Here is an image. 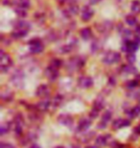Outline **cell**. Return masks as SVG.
I'll return each mask as SVG.
<instances>
[{
	"label": "cell",
	"mask_w": 140,
	"mask_h": 148,
	"mask_svg": "<svg viewBox=\"0 0 140 148\" xmlns=\"http://www.w3.org/2000/svg\"><path fill=\"white\" fill-rule=\"evenodd\" d=\"M137 100H138V101L140 102V93H139L138 95H137Z\"/></svg>",
	"instance_id": "obj_38"
},
{
	"label": "cell",
	"mask_w": 140,
	"mask_h": 148,
	"mask_svg": "<svg viewBox=\"0 0 140 148\" xmlns=\"http://www.w3.org/2000/svg\"><path fill=\"white\" fill-rule=\"evenodd\" d=\"M111 117H112L111 112L107 111L106 112H104L103 115H102V120H101V122L99 123V125H98L99 129H105L106 125L108 124L109 121L111 119Z\"/></svg>",
	"instance_id": "obj_11"
},
{
	"label": "cell",
	"mask_w": 140,
	"mask_h": 148,
	"mask_svg": "<svg viewBox=\"0 0 140 148\" xmlns=\"http://www.w3.org/2000/svg\"><path fill=\"white\" fill-rule=\"evenodd\" d=\"M36 107H37L38 111H40V112H46L49 109V107H50V102L48 101V100H41V101H40V102L38 103Z\"/></svg>",
	"instance_id": "obj_15"
},
{
	"label": "cell",
	"mask_w": 140,
	"mask_h": 148,
	"mask_svg": "<svg viewBox=\"0 0 140 148\" xmlns=\"http://www.w3.org/2000/svg\"><path fill=\"white\" fill-rule=\"evenodd\" d=\"M23 124H24L23 116L20 114H16V116L14 117V132H16L17 135H21Z\"/></svg>",
	"instance_id": "obj_5"
},
{
	"label": "cell",
	"mask_w": 140,
	"mask_h": 148,
	"mask_svg": "<svg viewBox=\"0 0 140 148\" xmlns=\"http://www.w3.org/2000/svg\"><path fill=\"white\" fill-rule=\"evenodd\" d=\"M92 16H93V11L88 6H85L82 11V19L84 21H88Z\"/></svg>",
	"instance_id": "obj_14"
},
{
	"label": "cell",
	"mask_w": 140,
	"mask_h": 148,
	"mask_svg": "<svg viewBox=\"0 0 140 148\" xmlns=\"http://www.w3.org/2000/svg\"><path fill=\"white\" fill-rule=\"evenodd\" d=\"M85 148H98L97 146H93V145H88V146H86Z\"/></svg>",
	"instance_id": "obj_35"
},
{
	"label": "cell",
	"mask_w": 140,
	"mask_h": 148,
	"mask_svg": "<svg viewBox=\"0 0 140 148\" xmlns=\"http://www.w3.org/2000/svg\"><path fill=\"white\" fill-rule=\"evenodd\" d=\"M58 121L61 124L64 126H67L69 127L73 124V117L71 116L69 114H59V117H58Z\"/></svg>",
	"instance_id": "obj_8"
},
{
	"label": "cell",
	"mask_w": 140,
	"mask_h": 148,
	"mask_svg": "<svg viewBox=\"0 0 140 148\" xmlns=\"http://www.w3.org/2000/svg\"><path fill=\"white\" fill-rule=\"evenodd\" d=\"M139 114H140V105H136L135 107H133L132 110H130L129 112V115L132 118L138 116Z\"/></svg>",
	"instance_id": "obj_19"
},
{
	"label": "cell",
	"mask_w": 140,
	"mask_h": 148,
	"mask_svg": "<svg viewBox=\"0 0 140 148\" xmlns=\"http://www.w3.org/2000/svg\"><path fill=\"white\" fill-rule=\"evenodd\" d=\"M136 32H137V33H139V34H140V25L138 26L137 28H136Z\"/></svg>",
	"instance_id": "obj_36"
},
{
	"label": "cell",
	"mask_w": 140,
	"mask_h": 148,
	"mask_svg": "<svg viewBox=\"0 0 140 148\" xmlns=\"http://www.w3.org/2000/svg\"><path fill=\"white\" fill-rule=\"evenodd\" d=\"M45 76L50 80V81H55L59 76V70L55 69V67L49 66L45 69Z\"/></svg>",
	"instance_id": "obj_9"
},
{
	"label": "cell",
	"mask_w": 140,
	"mask_h": 148,
	"mask_svg": "<svg viewBox=\"0 0 140 148\" xmlns=\"http://www.w3.org/2000/svg\"><path fill=\"white\" fill-rule=\"evenodd\" d=\"M103 108H104V103H103L102 100H100V99L95 100L94 103H93V107H92V109L100 112V111L103 110Z\"/></svg>",
	"instance_id": "obj_20"
},
{
	"label": "cell",
	"mask_w": 140,
	"mask_h": 148,
	"mask_svg": "<svg viewBox=\"0 0 140 148\" xmlns=\"http://www.w3.org/2000/svg\"><path fill=\"white\" fill-rule=\"evenodd\" d=\"M9 130H10V124L2 123L1 126H0V134L4 135V134H6V133L9 132Z\"/></svg>",
	"instance_id": "obj_24"
},
{
	"label": "cell",
	"mask_w": 140,
	"mask_h": 148,
	"mask_svg": "<svg viewBox=\"0 0 140 148\" xmlns=\"http://www.w3.org/2000/svg\"><path fill=\"white\" fill-rule=\"evenodd\" d=\"M126 22L130 26H135L136 23H137V19H136V17L133 16H128L126 17Z\"/></svg>",
	"instance_id": "obj_23"
},
{
	"label": "cell",
	"mask_w": 140,
	"mask_h": 148,
	"mask_svg": "<svg viewBox=\"0 0 140 148\" xmlns=\"http://www.w3.org/2000/svg\"><path fill=\"white\" fill-rule=\"evenodd\" d=\"M36 94L38 97H41V98H45V97L49 96L50 94V90L47 85H40V87L37 88V91H36Z\"/></svg>",
	"instance_id": "obj_10"
},
{
	"label": "cell",
	"mask_w": 140,
	"mask_h": 148,
	"mask_svg": "<svg viewBox=\"0 0 140 148\" xmlns=\"http://www.w3.org/2000/svg\"><path fill=\"white\" fill-rule=\"evenodd\" d=\"M0 148H16L12 143H0Z\"/></svg>",
	"instance_id": "obj_30"
},
{
	"label": "cell",
	"mask_w": 140,
	"mask_h": 148,
	"mask_svg": "<svg viewBox=\"0 0 140 148\" xmlns=\"http://www.w3.org/2000/svg\"><path fill=\"white\" fill-rule=\"evenodd\" d=\"M122 70L127 74H132V73H135V71H136L135 67L132 66V64H129V66H122Z\"/></svg>",
	"instance_id": "obj_22"
},
{
	"label": "cell",
	"mask_w": 140,
	"mask_h": 148,
	"mask_svg": "<svg viewBox=\"0 0 140 148\" xmlns=\"http://www.w3.org/2000/svg\"><path fill=\"white\" fill-rule=\"evenodd\" d=\"M94 134H95L94 132H90V133H88V134L85 135L84 138H83V141H85V143H86V141H89L92 138H93V135Z\"/></svg>",
	"instance_id": "obj_29"
},
{
	"label": "cell",
	"mask_w": 140,
	"mask_h": 148,
	"mask_svg": "<svg viewBox=\"0 0 140 148\" xmlns=\"http://www.w3.org/2000/svg\"><path fill=\"white\" fill-rule=\"evenodd\" d=\"M78 85L82 88H89L93 85V80L88 76H82L78 80Z\"/></svg>",
	"instance_id": "obj_7"
},
{
	"label": "cell",
	"mask_w": 140,
	"mask_h": 148,
	"mask_svg": "<svg viewBox=\"0 0 140 148\" xmlns=\"http://www.w3.org/2000/svg\"><path fill=\"white\" fill-rule=\"evenodd\" d=\"M62 100H64V96L62 95H57L56 97H54V100H53V104H54L55 106H59L61 104Z\"/></svg>",
	"instance_id": "obj_27"
},
{
	"label": "cell",
	"mask_w": 140,
	"mask_h": 148,
	"mask_svg": "<svg viewBox=\"0 0 140 148\" xmlns=\"http://www.w3.org/2000/svg\"><path fill=\"white\" fill-rule=\"evenodd\" d=\"M111 146V148H123V145L120 143H118V141H113Z\"/></svg>",
	"instance_id": "obj_31"
},
{
	"label": "cell",
	"mask_w": 140,
	"mask_h": 148,
	"mask_svg": "<svg viewBox=\"0 0 140 148\" xmlns=\"http://www.w3.org/2000/svg\"><path fill=\"white\" fill-rule=\"evenodd\" d=\"M81 37L84 38L85 40H89L91 37H92V32H91V29L86 27V28H84L82 29L81 31Z\"/></svg>",
	"instance_id": "obj_17"
},
{
	"label": "cell",
	"mask_w": 140,
	"mask_h": 148,
	"mask_svg": "<svg viewBox=\"0 0 140 148\" xmlns=\"http://www.w3.org/2000/svg\"><path fill=\"white\" fill-rule=\"evenodd\" d=\"M55 148H64V146H56Z\"/></svg>",
	"instance_id": "obj_39"
},
{
	"label": "cell",
	"mask_w": 140,
	"mask_h": 148,
	"mask_svg": "<svg viewBox=\"0 0 140 148\" xmlns=\"http://www.w3.org/2000/svg\"><path fill=\"white\" fill-rule=\"evenodd\" d=\"M130 9L135 14H138L140 13V2L138 0H135V1L132 2V5H130Z\"/></svg>",
	"instance_id": "obj_21"
},
{
	"label": "cell",
	"mask_w": 140,
	"mask_h": 148,
	"mask_svg": "<svg viewBox=\"0 0 140 148\" xmlns=\"http://www.w3.org/2000/svg\"><path fill=\"white\" fill-rule=\"evenodd\" d=\"M101 0H89V2H90V4L94 5V4H97V3H99Z\"/></svg>",
	"instance_id": "obj_33"
},
{
	"label": "cell",
	"mask_w": 140,
	"mask_h": 148,
	"mask_svg": "<svg viewBox=\"0 0 140 148\" xmlns=\"http://www.w3.org/2000/svg\"><path fill=\"white\" fill-rule=\"evenodd\" d=\"M139 48V45L135 40H124V43L122 45V50L127 53H135Z\"/></svg>",
	"instance_id": "obj_4"
},
{
	"label": "cell",
	"mask_w": 140,
	"mask_h": 148,
	"mask_svg": "<svg viewBox=\"0 0 140 148\" xmlns=\"http://www.w3.org/2000/svg\"><path fill=\"white\" fill-rule=\"evenodd\" d=\"M139 86V82L137 80H132V81H129L127 83V88L129 90H132V88H135V87Z\"/></svg>",
	"instance_id": "obj_25"
},
{
	"label": "cell",
	"mask_w": 140,
	"mask_h": 148,
	"mask_svg": "<svg viewBox=\"0 0 140 148\" xmlns=\"http://www.w3.org/2000/svg\"><path fill=\"white\" fill-rule=\"evenodd\" d=\"M91 125V120H89L88 118H82L80 119L78 123V130L81 132H84L85 130H87Z\"/></svg>",
	"instance_id": "obj_13"
},
{
	"label": "cell",
	"mask_w": 140,
	"mask_h": 148,
	"mask_svg": "<svg viewBox=\"0 0 140 148\" xmlns=\"http://www.w3.org/2000/svg\"><path fill=\"white\" fill-rule=\"evenodd\" d=\"M111 140V135H101L96 138V143L100 146H106Z\"/></svg>",
	"instance_id": "obj_12"
},
{
	"label": "cell",
	"mask_w": 140,
	"mask_h": 148,
	"mask_svg": "<svg viewBox=\"0 0 140 148\" xmlns=\"http://www.w3.org/2000/svg\"><path fill=\"white\" fill-rule=\"evenodd\" d=\"M130 125V121L128 119H124V118H118L115 119L112 122V128L114 130H119L125 127H128Z\"/></svg>",
	"instance_id": "obj_6"
},
{
	"label": "cell",
	"mask_w": 140,
	"mask_h": 148,
	"mask_svg": "<svg viewBox=\"0 0 140 148\" xmlns=\"http://www.w3.org/2000/svg\"><path fill=\"white\" fill-rule=\"evenodd\" d=\"M61 64H62V62L61 60H59V59H54V60H52L50 66L55 67V69H59V67L61 66Z\"/></svg>",
	"instance_id": "obj_26"
},
{
	"label": "cell",
	"mask_w": 140,
	"mask_h": 148,
	"mask_svg": "<svg viewBox=\"0 0 140 148\" xmlns=\"http://www.w3.org/2000/svg\"><path fill=\"white\" fill-rule=\"evenodd\" d=\"M1 99L4 100V101H11L13 99V92L10 91L9 90H2L1 92Z\"/></svg>",
	"instance_id": "obj_18"
},
{
	"label": "cell",
	"mask_w": 140,
	"mask_h": 148,
	"mask_svg": "<svg viewBox=\"0 0 140 148\" xmlns=\"http://www.w3.org/2000/svg\"><path fill=\"white\" fill-rule=\"evenodd\" d=\"M120 60H121V55L118 52L115 51H109L108 53H106L103 58V62L106 64H117L118 62H120Z\"/></svg>",
	"instance_id": "obj_2"
},
{
	"label": "cell",
	"mask_w": 140,
	"mask_h": 148,
	"mask_svg": "<svg viewBox=\"0 0 140 148\" xmlns=\"http://www.w3.org/2000/svg\"><path fill=\"white\" fill-rule=\"evenodd\" d=\"M135 40V42L137 43L138 45L140 46V37H135V40Z\"/></svg>",
	"instance_id": "obj_34"
},
{
	"label": "cell",
	"mask_w": 140,
	"mask_h": 148,
	"mask_svg": "<svg viewBox=\"0 0 140 148\" xmlns=\"http://www.w3.org/2000/svg\"><path fill=\"white\" fill-rule=\"evenodd\" d=\"M12 64H13V61H12L10 55H8L7 53L1 50V54H0V69H1V71H7L12 66Z\"/></svg>",
	"instance_id": "obj_1"
},
{
	"label": "cell",
	"mask_w": 140,
	"mask_h": 148,
	"mask_svg": "<svg viewBox=\"0 0 140 148\" xmlns=\"http://www.w3.org/2000/svg\"><path fill=\"white\" fill-rule=\"evenodd\" d=\"M30 148H40V147H38V145H33V146H31Z\"/></svg>",
	"instance_id": "obj_37"
},
{
	"label": "cell",
	"mask_w": 140,
	"mask_h": 148,
	"mask_svg": "<svg viewBox=\"0 0 140 148\" xmlns=\"http://www.w3.org/2000/svg\"><path fill=\"white\" fill-rule=\"evenodd\" d=\"M29 49L33 54H40V53L43 51L44 45L40 40L34 38V40L29 41Z\"/></svg>",
	"instance_id": "obj_3"
},
{
	"label": "cell",
	"mask_w": 140,
	"mask_h": 148,
	"mask_svg": "<svg viewBox=\"0 0 140 148\" xmlns=\"http://www.w3.org/2000/svg\"><path fill=\"white\" fill-rule=\"evenodd\" d=\"M28 33V30H22V29H14V31L12 33V36L16 38H20L25 37Z\"/></svg>",
	"instance_id": "obj_16"
},
{
	"label": "cell",
	"mask_w": 140,
	"mask_h": 148,
	"mask_svg": "<svg viewBox=\"0 0 140 148\" xmlns=\"http://www.w3.org/2000/svg\"><path fill=\"white\" fill-rule=\"evenodd\" d=\"M127 60L130 64H133L135 62V55L133 53H129L127 55Z\"/></svg>",
	"instance_id": "obj_28"
},
{
	"label": "cell",
	"mask_w": 140,
	"mask_h": 148,
	"mask_svg": "<svg viewBox=\"0 0 140 148\" xmlns=\"http://www.w3.org/2000/svg\"><path fill=\"white\" fill-rule=\"evenodd\" d=\"M135 134L136 135H138V136H140V125H137L135 128Z\"/></svg>",
	"instance_id": "obj_32"
}]
</instances>
